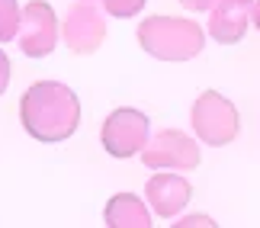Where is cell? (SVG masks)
<instances>
[{"mask_svg":"<svg viewBox=\"0 0 260 228\" xmlns=\"http://www.w3.org/2000/svg\"><path fill=\"white\" fill-rule=\"evenodd\" d=\"M19 122L36 142L58 145L81 125V100L71 87L58 81H39L19 100Z\"/></svg>","mask_w":260,"mask_h":228,"instance_id":"cell-1","label":"cell"},{"mask_svg":"<svg viewBox=\"0 0 260 228\" xmlns=\"http://www.w3.org/2000/svg\"><path fill=\"white\" fill-rule=\"evenodd\" d=\"M138 45L161 61H189L203 52L206 32L186 16H145L138 23Z\"/></svg>","mask_w":260,"mask_h":228,"instance_id":"cell-2","label":"cell"},{"mask_svg":"<svg viewBox=\"0 0 260 228\" xmlns=\"http://www.w3.org/2000/svg\"><path fill=\"white\" fill-rule=\"evenodd\" d=\"M189 122H193V132H196L199 142L212 145V148L232 145L238 138V132H241L238 106L218 90H206V93L196 96L193 110H189Z\"/></svg>","mask_w":260,"mask_h":228,"instance_id":"cell-3","label":"cell"},{"mask_svg":"<svg viewBox=\"0 0 260 228\" xmlns=\"http://www.w3.org/2000/svg\"><path fill=\"white\" fill-rule=\"evenodd\" d=\"M100 142H103L106 154L119 157V161L142 154V148L148 145V116L132 106H119L106 116L103 128H100Z\"/></svg>","mask_w":260,"mask_h":228,"instance_id":"cell-4","label":"cell"},{"mask_svg":"<svg viewBox=\"0 0 260 228\" xmlns=\"http://www.w3.org/2000/svg\"><path fill=\"white\" fill-rule=\"evenodd\" d=\"M142 161L151 171H196L199 167V145L180 128H164L148 138L142 148Z\"/></svg>","mask_w":260,"mask_h":228,"instance_id":"cell-5","label":"cell"},{"mask_svg":"<svg viewBox=\"0 0 260 228\" xmlns=\"http://www.w3.org/2000/svg\"><path fill=\"white\" fill-rule=\"evenodd\" d=\"M61 36H64V45L74 55H93L106 39V16L90 0H77L64 13Z\"/></svg>","mask_w":260,"mask_h":228,"instance_id":"cell-6","label":"cell"},{"mask_svg":"<svg viewBox=\"0 0 260 228\" xmlns=\"http://www.w3.org/2000/svg\"><path fill=\"white\" fill-rule=\"evenodd\" d=\"M58 45V16L45 0H32L23 7L19 19V48L29 58H45Z\"/></svg>","mask_w":260,"mask_h":228,"instance_id":"cell-7","label":"cell"},{"mask_svg":"<svg viewBox=\"0 0 260 228\" xmlns=\"http://www.w3.org/2000/svg\"><path fill=\"white\" fill-rule=\"evenodd\" d=\"M145 200H148L154 215L174 219V215L180 209H186V203L193 200V186L180 174H154L151 180L145 183Z\"/></svg>","mask_w":260,"mask_h":228,"instance_id":"cell-8","label":"cell"},{"mask_svg":"<svg viewBox=\"0 0 260 228\" xmlns=\"http://www.w3.org/2000/svg\"><path fill=\"white\" fill-rule=\"evenodd\" d=\"M251 10L254 0H215V7L209 10V36L218 45H235L241 42L247 26H251Z\"/></svg>","mask_w":260,"mask_h":228,"instance_id":"cell-9","label":"cell"},{"mask_svg":"<svg viewBox=\"0 0 260 228\" xmlns=\"http://www.w3.org/2000/svg\"><path fill=\"white\" fill-rule=\"evenodd\" d=\"M103 222L106 228H148L151 225V209L135 193H116L103 209Z\"/></svg>","mask_w":260,"mask_h":228,"instance_id":"cell-10","label":"cell"},{"mask_svg":"<svg viewBox=\"0 0 260 228\" xmlns=\"http://www.w3.org/2000/svg\"><path fill=\"white\" fill-rule=\"evenodd\" d=\"M19 19H23V10L16 0H0V42H13L19 36Z\"/></svg>","mask_w":260,"mask_h":228,"instance_id":"cell-11","label":"cell"},{"mask_svg":"<svg viewBox=\"0 0 260 228\" xmlns=\"http://www.w3.org/2000/svg\"><path fill=\"white\" fill-rule=\"evenodd\" d=\"M145 4H148V0H103L106 13L116 16V19H132L135 13H142Z\"/></svg>","mask_w":260,"mask_h":228,"instance_id":"cell-12","label":"cell"},{"mask_svg":"<svg viewBox=\"0 0 260 228\" xmlns=\"http://www.w3.org/2000/svg\"><path fill=\"white\" fill-rule=\"evenodd\" d=\"M177 228H215V222L209 215H186L183 222H174Z\"/></svg>","mask_w":260,"mask_h":228,"instance_id":"cell-13","label":"cell"},{"mask_svg":"<svg viewBox=\"0 0 260 228\" xmlns=\"http://www.w3.org/2000/svg\"><path fill=\"white\" fill-rule=\"evenodd\" d=\"M177 4H183L186 10H193V13H209V10L215 7V0H177Z\"/></svg>","mask_w":260,"mask_h":228,"instance_id":"cell-14","label":"cell"},{"mask_svg":"<svg viewBox=\"0 0 260 228\" xmlns=\"http://www.w3.org/2000/svg\"><path fill=\"white\" fill-rule=\"evenodd\" d=\"M7 84H10V58H7L4 48H0V93L7 90Z\"/></svg>","mask_w":260,"mask_h":228,"instance_id":"cell-15","label":"cell"},{"mask_svg":"<svg viewBox=\"0 0 260 228\" xmlns=\"http://www.w3.org/2000/svg\"><path fill=\"white\" fill-rule=\"evenodd\" d=\"M251 23L257 26V32H260V0H254V10H251Z\"/></svg>","mask_w":260,"mask_h":228,"instance_id":"cell-16","label":"cell"}]
</instances>
